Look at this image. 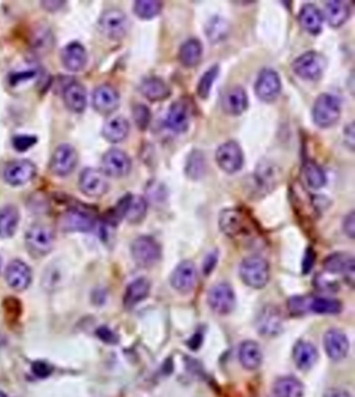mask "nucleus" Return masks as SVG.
<instances>
[{
	"mask_svg": "<svg viewBox=\"0 0 355 397\" xmlns=\"http://www.w3.org/2000/svg\"><path fill=\"white\" fill-rule=\"evenodd\" d=\"M239 274L247 287L262 289L267 285L271 279V267L267 260L260 255H252L242 261Z\"/></svg>",
	"mask_w": 355,
	"mask_h": 397,
	"instance_id": "obj_1",
	"label": "nucleus"
},
{
	"mask_svg": "<svg viewBox=\"0 0 355 397\" xmlns=\"http://www.w3.org/2000/svg\"><path fill=\"white\" fill-rule=\"evenodd\" d=\"M341 114L340 99L331 94H322L316 99L312 117L319 127L327 128L337 124Z\"/></svg>",
	"mask_w": 355,
	"mask_h": 397,
	"instance_id": "obj_2",
	"label": "nucleus"
},
{
	"mask_svg": "<svg viewBox=\"0 0 355 397\" xmlns=\"http://www.w3.org/2000/svg\"><path fill=\"white\" fill-rule=\"evenodd\" d=\"M26 247L35 258H41L52 252L55 244V232L51 226L34 224L25 236Z\"/></svg>",
	"mask_w": 355,
	"mask_h": 397,
	"instance_id": "obj_3",
	"label": "nucleus"
},
{
	"mask_svg": "<svg viewBox=\"0 0 355 397\" xmlns=\"http://www.w3.org/2000/svg\"><path fill=\"white\" fill-rule=\"evenodd\" d=\"M131 254L138 266L148 268L156 265L161 259V247L154 238L143 236L133 241Z\"/></svg>",
	"mask_w": 355,
	"mask_h": 397,
	"instance_id": "obj_4",
	"label": "nucleus"
},
{
	"mask_svg": "<svg viewBox=\"0 0 355 397\" xmlns=\"http://www.w3.org/2000/svg\"><path fill=\"white\" fill-rule=\"evenodd\" d=\"M325 69V58L315 51H307L300 55L293 63V73L303 80H318Z\"/></svg>",
	"mask_w": 355,
	"mask_h": 397,
	"instance_id": "obj_5",
	"label": "nucleus"
},
{
	"mask_svg": "<svg viewBox=\"0 0 355 397\" xmlns=\"http://www.w3.org/2000/svg\"><path fill=\"white\" fill-rule=\"evenodd\" d=\"M99 30L112 40H120L127 34L129 28V19L124 12L118 8H110L99 18Z\"/></svg>",
	"mask_w": 355,
	"mask_h": 397,
	"instance_id": "obj_6",
	"label": "nucleus"
},
{
	"mask_svg": "<svg viewBox=\"0 0 355 397\" xmlns=\"http://www.w3.org/2000/svg\"><path fill=\"white\" fill-rule=\"evenodd\" d=\"M208 304L210 309L216 314L221 316L231 314L237 304L235 290L231 285L225 282L217 283L208 292Z\"/></svg>",
	"mask_w": 355,
	"mask_h": 397,
	"instance_id": "obj_7",
	"label": "nucleus"
},
{
	"mask_svg": "<svg viewBox=\"0 0 355 397\" xmlns=\"http://www.w3.org/2000/svg\"><path fill=\"white\" fill-rule=\"evenodd\" d=\"M78 164V154L73 146L68 143L60 145L49 162V169L54 175L64 177L71 174Z\"/></svg>",
	"mask_w": 355,
	"mask_h": 397,
	"instance_id": "obj_8",
	"label": "nucleus"
},
{
	"mask_svg": "<svg viewBox=\"0 0 355 397\" xmlns=\"http://www.w3.org/2000/svg\"><path fill=\"white\" fill-rule=\"evenodd\" d=\"M219 227L225 236L230 238L240 237L248 233V218L240 209H225L220 212Z\"/></svg>",
	"mask_w": 355,
	"mask_h": 397,
	"instance_id": "obj_9",
	"label": "nucleus"
},
{
	"mask_svg": "<svg viewBox=\"0 0 355 397\" xmlns=\"http://www.w3.org/2000/svg\"><path fill=\"white\" fill-rule=\"evenodd\" d=\"M216 161L221 170L227 174H235L242 169L244 164V153L242 147L237 141L230 140L218 147L216 152Z\"/></svg>",
	"mask_w": 355,
	"mask_h": 397,
	"instance_id": "obj_10",
	"label": "nucleus"
},
{
	"mask_svg": "<svg viewBox=\"0 0 355 397\" xmlns=\"http://www.w3.org/2000/svg\"><path fill=\"white\" fill-rule=\"evenodd\" d=\"M78 186L82 193L92 198L104 196L110 188L107 176L95 168H87L82 172Z\"/></svg>",
	"mask_w": 355,
	"mask_h": 397,
	"instance_id": "obj_11",
	"label": "nucleus"
},
{
	"mask_svg": "<svg viewBox=\"0 0 355 397\" xmlns=\"http://www.w3.org/2000/svg\"><path fill=\"white\" fill-rule=\"evenodd\" d=\"M132 168L131 157L122 150L112 148L104 154L102 159V172L107 177H124L129 175Z\"/></svg>",
	"mask_w": 355,
	"mask_h": 397,
	"instance_id": "obj_12",
	"label": "nucleus"
},
{
	"mask_svg": "<svg viewBox=\"0 0 355 397\" xmlns=\"http://www.w3.org/2000/svg\"><path fill=\"white\" fill-rule=\"evenodd\" d=\"M197 268L190 260L179 263L170 276L172 288L181 294H189L197 283Z\"/></svg>",
	"mask_w": 355,
	"mask_h": 397,
	"instance_id": "obj_13",
	"label": "nucleus"
},
{
	"mask_svg": "<svg viewBox=\"0 0 355 397\" xmlns=\"http://www.w3.org/2000/svg\"><path fill=\"white\" fill-rule=\"evenodd\" d=\"M37 175V167L30 160H15L5 166L4 179L13 186H24Z\"/></svg>",
	"mask_w": 355,
	"mask_h": 397,
	"instance_id": "obj_14",
	"label": "nucleus"
},
{
	"mask_svg": "<svg viewBox=\"0 0 355 397\" xmlns=\"http://www.w3.org/2000/svg\"><path fill=\"white\" fill-rule=\"evenodd\" d=\"M281 88H282L281 78L275 70L269 68L261 70L255 83V94L261 100L266 103L274 102L280 95Z\"/></svg>",
	"mask_w": 355,
	"mask_h": 397,
	"instance_id": "obj_15",
	"label": "nucleus"
},
{
	"mask_svg": "<svg viewBox=\"0 0 355 397\" xmlns=\"http://www.w3.org/2000/svg\"><path fill=\"white\" fill-rule=\"evenodd\" d=\"M5 279L8 282V287L15 292H24L30 287L33 280L32 270L26 263L21 260H13L8 263Z\"/></svg>",
	"mask_w": 355,
	"mask_h": 397,
	"instance_id": "obj_16",
	"label": "nucleus"
},
{
	"mask_svg": "<svg viewBox=\"0 0 355 397\" xmlns=\"http://www.w3.org/2000/svg\"><path fill=\"white\" fill-rule=\"evenodd\" d=\"M257 332L264 337H275L281 333L283 328V317L281 311L274 306H264L257 318Z\"/></svg>",
	"mask_w": 355,
	"mask_h": 397,
	"instance_id": "obj_17",
	"label": "nucleus"
},
{
	"mask_svg": "<svg viewBox=\"0 0 355 397\" xmlns=\"http://www.w3.org/2000/svg\"><path fill=\"white\" fill-rule=\"evenodd\" d=\"M92 103L97 112L100 114H111L119 107L120 97L117 89L111 84H102L95 89Z\"/></svg>",
	"mask_w": 355,
	"mask_h": 397,
	"instance_id": "obj_18",
	"label": "nucleus"
},
{
	"mask_svg": "<svg viewBox=\"0 0 355 397\" xmlns=\"http://www.w3.org/2000/svg\"><path fill=\"white\" fill-rule=\"evenodd\" d=\"M63 230L69 232H89L95 226V217L82 209H70L60 219Z\"/></svg>",
	"mask_w": 355,
	"mask_h": 397,
	"instance_id": "obj_19",
	"label": "nucleus"
},
{
	"mask_svg": "<svg viewBox=\"0 0 355 397\" xmlns=\"http://www.w3.org/2000/svg\"><path fill=\"white\" fill-rule=\"evenodd\" d=\"M324 349L331 360H343L347 357L349 351L347 335L338 328H329L324 335Z\"/></svg>",
	"mask_w": 355,
	"mask_h": 397,
	"instance_id": "obj_20",
	"label": "nucleus"
},
{
	"mask_svg": "<svg viewBox=\"0 0 355 397\" xmlns=\"http://www.w3.org/2000/svg\"><path fill=\"white\" fill-rule=\"evenodd\" d=\"M221 107L230 116H240L248 107V96L245 89L235 85L224 92Z\"/></svg>",
	"mask_w": 355,
	"mask_h": 397,
	"instance_id": "obj_21",
	"label": "nucleus"
},
{
	"mask_svg": "<svg viewBox=\"0 0 355 397\" xmlns=\"http://www.w3.org/2000/svg\"><path fill=\"white\" fill-rule=\"evenodd\" d=\"M190 123V107L185 99L172 103L167 113V125L176 133L185 132Z\"/></svg>",
	"mask_w": 355,
	"mask_h": 397,
	"instance_id": "obj_22",
	"label": "nucleus"
},
{
	"mask_svg": "<svg viewBox=\"0 0 355 397\" xmlns=\"http://www.w3.org/2000/svg\"><path fill=\"white\" fill-rule=\"evenodd\" d=\"M324 270L327 273L345 275L354 281V256L344 252H337L329 255L324 263Z\"/></svg>",
	"mask_w": 355,
	"mask_h": 397,
	"instance_id": "obj_23",
	"label": "nucleus"
},
{
	"mask_svg": "<svg viewBox=\"0 0 355 397\" xmlns=\"http://www.w3.org/2000/svg\"><path fill=\"white\" fill-rule=\"evenodd\" d=\"M254 184L259 193H268L274 189L278 182V168L271 162L262 161L257 164V170L254 173Z\"/></svg>",
	"mask_w": 355,
	"mask_h": 397,
	"instance_id": "obj_24",
	"label": "nucleus"
},
{
	"mask_svg": "<svg viewBox=\"0 0 355 397\" xmlns=\"http://www.w3.org/2000/svg\"><path fill=\"white\" fill-rule=\"evenodd\" d=\"M61 59H62L63 66L66 67V69L78 73L84 69V67L87 66L88 53L85 51L83 44L80 42H71L63 48Z\"/></svg>",
	"mask_w": 355,
	"mask_h": 397,
	"instance_id": "obj_25",
	"label": "nucleus"
},
{
	"mask_svg": "<svg viewBox=\"0 0 355 397\" xmlns=\"http://www.w3.org/2000/svg\"><path fill=\"white\" fill-rule=\"evenodd\" d=\"M293 358L297 368L307 372L311 369L318 360V351L313 344L305 340H298L293 346Z\"/></svg>",
	"mask_w": 355,
	"mask_h": 397,
	"instance_id": "obj_26",
	"label": "nucleus"
},
{
	"mask_svg": "<svg viewBox=\"0 0 355 397\" xmlns=\"http://www.w3.org/2000/svg\"><path fill=\"white\" fill-rule=\"evenodd\" d=\"M239 360L247 371H257L264 361V354L260 345L254 340H246L240 345Z\"/></svg>",
	"mask_w": 355,
	"mask_h": 397,
	"instance_id": "obj_27",
	"label": "nucleus"
},
{
	"mask_svg": "<svg viewBox=\"0 0 355 397\" xmlns=\"http://www.w3.org/2000/svg\"><path fill=\"white\" fill-rule=\"evenodd\" d=\"M63 100L70 111L75 113H82L88 104L87 90L78 82L68 84L63 90Z\"/></svg>",
	"mask_w": 355,
	"mask_h": 397,
	"instance_id": "obj_28",
	"label": "nucleus"
},
{
	"mask_svg": "<svg viewBox=\"0 0 355 397\" xmlns=\"http://www.w3.org/2000/svg\"><path fill=\"white\" fill-rule=\"evenodd\" d=\"M150 282L146 277H139L136 280L132 281L125 292L124 306L126 309H133L139 303L143 302L149 296Z\"/></svg>",
	"mask_w": 355,
	"mask_h": 397,
	"instance_id": "obj_29",
	"label": "nucleus"
},
{
	"mask_svg": "<svg viewBox=\"0 0 355 397\" xmlns=\"http://www.w3.org/2000/svg\"><path fill=\"white\" fill-rule=\"evenodd\" d=\"M298 21L303 30L316 35L322 30L324 15L315 4H305L298 13Z\"/></svg>",
	"mask_w": 355,
	"mask_h": 397,
	"instance_id": "obj_30",
	"label": "nucleus"
},
{
	"mask_svg": "<svg viewBox=\"0 0 355 397\" xmlns=\"http://www.w3.org/2000/svg\"><path fill=\"white\" fill-rule=\"evenodd\" d=\"M140 92L150 102L165 100L170 96V88L165 80L158 77H146L140 84Z\"/></svg>",
	"mask_w": 355,
	"mask_h": 397,
	"instance_id": "obj_31",
	"label": "nucleus"
},
{
	"mask_svg": "<svg viewBox=\"0 0 355 397\" xmlns=\"http://www.w3.org/2000/svg\"><path fill=\"white\" fill-rule=\"evenodd\" d=\"M274 397H303L304 385L293 376H281L273 385Z\"/></svg>",
	"mask_w": 355,
	"mask_h": 397,
	"instance_id": "obj_32",
	"label": "nucleus"
},
{
	"mask_svg": "<svg viewBox=\"0 0 355 397\" xmlns=\"http://www.w3.org/2000/svg\"><path fill=\"white\" fill-rule=\"evenodd\" d=\"M349 15H351V10L346 3L340 0H332V1L326 3L325 12L322 15L331 27L337 28L347 21Z\"/></svg>",
	"mask_w": 355,
	"mask_h": 397,
	"instance_id": "obj_33",
	"label": "nucleus"
},
{
	"mask_svg": "<svg viewBox=\"0 0 355 397\" xmlns=\"http://www.w3.org/2000/svg\"><path fill=\"white\" fill-rule=\"evenodd\" d=\"M129 133V123L124 117L112 118L103 126V136L110 143H120L127 138Z\"/></svg>",
	"mask_w": 355,
	"mask_h": 397,
	"instance_id": "obj_34",
	"label": "nucleus"
},
{
	"mask_svg": "<svg viewBox=\"0 0 355 397\" xmlns=\"http://www.w3.org/2000/svg\"><path fill=\"white\" fill-rule=\"evenodd\" d=\"M19 215L18 209L15 205H6L0 209V238L8 239L15 236L18 229Z\"/></svg>",
	"mask_w": 355,
	"mask_h": 397,
	"instance_id": "obj_35",
	"label": "nucleus"
},
{
	"mask_svg": "<svg viewBox=\"0 0 355 397\" xmlns=\"http://www.w3.org/2000/svg\"><path fill=\"white\" fill-rule=\"evenodd\" d=\"M203 54V46L201 41L196 37H190L182 44L179 53V59L181 63L187 68L197 66Z\"/></svg>",
	"mask_w": 355,
	"mask_h": 397,
	"instance_id": "obj_36",
	"label": "nucleus"
},
{
	"mask_svg": "<svg viewBox=\"0 0 355 397\" xmlns=\"http://www.w3.org/2000/svg\"><path fill=\"white\" fill-rule=\"evenodd\" d=\"M126 196H127V201H126L124 218L131 224H139L146 217L147 209H148L147 201L143 196H138V195L127 193Z\"/></svg>",
	"mask_w": 355,
	"mask_h": 397,
	"instance_id": "obj_37",
	"label": "nucleus"
},
{
	"mask_svg": "<svg viewBox=\"0 0 355 397\" xmlns=\"http://www.w3.org/2000/svg\"><path fill=\"white\" fill-rule=\"evenodd\" d=\"M230 30H231L230 22L227 21L226 19L223 18V17H220V15H215V17L210 18L206 21V37L213 44L226 39L227 35L230 34Z\"/></svg>",
	"mask_w": 355,
	"mask_h": 397,
	"instance_id": "obj_38",
	"label": "nucleus"
},
{
	"mask_svg": "<svg viewBox=\"0 0 355 397\" xmlns=\"http://www.w3.org/2000/svg\"><path fill=\"white\" fill-rule=\"evenodd\" d=\"M303 175L305 182L312 189H320L326 184V174L317 162L308 160L304 164Z\"/></svg>",
	"mask_w": 355,
	"mask_h": 397,
	"instance_id": "obj_39",
	"label": "nucleus"
},
{
	"mask_svg": "<svg viewBox=\"0 0 355 397\" xmlns=\"http://www.w3.org/2000/svg\"><path fill=\"white\" fill-rule=\"evenodd\" d=\"M206 173V157L201 150H192L185 164V174L191 179H199Z\"/></svg>",
	"mask_w": 355,
	"mask_h": 397,
	"instance_id": "obj_40",
	"label": "nucleus"
},
{
	"mask_svg": "<svg viewBox=\"0 0 355 397\" xmlns=\"http://www.w3.org/2000/svg\"><path fill=\"white\" fill-rule=\"evenodd\" d=\"M310 310L317 315H338L343 310V304L338 299L317 297L312 299Z\"/></svg>",
	"mask_w": 355,
	"mask_h": 397,
	"instance_id": "obj_41",
	"label": "nucleus"
},
{
	"mask_svg": "<svg viewBox=\"0 0 355 397\" xmlns=\"http://www.w3.org/2000/svg\"><path fill=\"white\" fill-rule=\"evenodd\" d=\"M134 13L141 19L154 18L162 10V3L158 0H138L134 3Z\"/></svg>",
	"mask_w": 355,
	"mask_h": 397,
	"instance_id": "obj_42",
	"label": "nucleus"
},
{
	"mask_svg": "<svg viewBox=\"0 0 355 397\" xmlns=\"http://www.w3.org/2000/svg\"><path fill=\"white\" fill-rule=\"evenodd\" d=\"M219 73V66L215 64L209 69L206 70V73H203L201 80L198 82L197 94L201 99H206L209 97L211 89H212V84L216 80Z\"/></svg>",
	"mask_w": 355,
	"mask_h": 397,
	"instance_id": "obj_43",
	"label": "nucleus"
},
{
	"mask_svg": "<svg viewBox=\"0 0 355 397\" xmlns=\"http://www.w3.org/2000/svg\"><path fill=\"white\" fill-rule=\"evenodd\" d=\"M312 299L305 297V296H293L288 301V309L293 317L303 316L310 310V303Z\"/></svg>",
	"mask_w": 355,
	"mask_h": 397,
	"instance_id": "obj_44",
	"label": "nucleus"
},
{
	"mask_svg": "<svg viewBox=\"0 0 355 397\" xmlns=\"http://www.w3.org/2000/svg\"><path fill=\"white\" fill-rule=\"evenodd\" d=\"M133 118H134L136 126L140 130L145 131L149 126L150 118H152L149 109L146 105H143V104H136L133 107Z\"/></svg>",
	"mask_w": 355,
	"mask_h": 397,
	"instance_id": "obj_45",
	"label": "nucleus"
},
{
	"mask_svg": "<svg viewBox=\"0 0 355 397\" xmlns=\"http://www.w3.org/2000/svg\"><path fill=\"white\" fill-rule=\"evenodd\" d=\"M3 308H4L6 317H8L10 321H17L22 312L20 301L15 299V297H8V299H5Z\"/></svg>",
	"mask_w": 355,
	"mask_h": 397,
	"instance_id": "obj_46",
	"label": "nucleus"
},
{
	"mask_svg": "<svg viewBox=\"0 0 355 397\" xmlns=\"http://www.w3.org/2000/svg\"><path fill=\"white\" fill-rule=\"evenodd\" d=\"M37 143V138L32 135H17L12 140V145L17 152H26Z\"/></svg>",
	"mask_w": 355,
	"mask_h": 397,
	"instance_id": "obj_47",
	"label": "nucleus"
},
{
	"mask_svg": "<svg viewBox=\"0 0 355 397\" xmlns=\"http://www.w3.org/2000/svg\"><path fill=\"white\" fill-rule=\"evenodd\" d=\"M32 372L39 379H46L53 373V367L44 361H35L32 364Z\"/></svg>",
	"mask_w": 355,
	"mask_h": 397,
	"instance_id": "obj_48",
	"label": "nucleus"
},
{
	"mask_svg": "<svg viewBox=\"0 0 355 397\" xmlns=\"http://www.w3.org/2000/svg\"><path fill=\"white\" fill-rule=\"evenodd\" d=\"M315 287L322 290V292H337L339 289L337 282H332V281H327L319 274L318 276L315 277Z\"/></svg>",
	"mask_w": 355,
	"mask_h": 397,
	"instance_id": "obj_49",
	"label": "nucleus"
},
{
	"mask_svg": "<svg viewBox=\"0 0 355 397\" xmlns=\"http://www.w3.org/2000/svg\"><path fill=\"white\" fill-rule=\"evenodd\" d=\"M95 335L98 337L102 342L107 344H117L118 343V335L114 333L111 328H107V326H102L99 328L95 332Z\"/></svg>",
	"mask_w": 355,
	"mask_h": 397,
	"instance_id": "obj_50",
	"label": "nucleus"
},
{
	"mask_svg": "<svg viewBox=\"0 0 355 397\" xmlns=\"http://www.w3.org/2000/svg\"><path fill=\"white\" fill-rule=\"evenodd\" d=\"M316 263V253L312 247H309L307 251H305V255H304L303 263H302V272L303 274H309L311 272L312 268L315 266Z\"/></svg>",
	"mask_w": 355,
	"mask_h": 397,
	"instance_id": "obj_51",
	"label": "nucleus"
},
{
	"mask_svg": "<svg viewBox=\"0 0 355 397\" xmlns=\"http://www.w3.org/2000/svg\"><path fill=\"white\" fill-rule=\"evenodd\" d=\"M217 263H218V252H211L210 254L206 255V260L203 263V273L206 274V276H209L210 274L212 273V270L216 268Z\"/></svg>",
	"mask_w": 355,
	"mask_h": 397,
	"instance_id": "obj_52",
	"label": "nucleus"
},
{
	"mask_svg": "<svg viewBox=\"0 0 355 397\" xmlns=\"http://www.w3.org/2000/svg\"><path fill=\"white\" fill-rule=\"evenodd\" d=\"M343 229H344L345 233L347 234L348 237L354 239V211L349 212L345 217L344 222H343Z\"/></svg>",
	"mask_w": 355,
	"mask_h": 397,
	"instance_id": "obj_53",
	"label": "nucleus"
},
{
	"mask_svg": "<svg viewBox=\"0 0 355 397\" xmlns=\"http://www.w3.org/2000/svg\"><path fill=\"white\" fill-rule=\"evenodd\" d=\"M66 5L64 1H60V0H46V1H42L41 3V6L46 8L47 11H59L61 8Z\"/></svg>",
	"mask_w": 355,
	"mask_h": 397,
	"instance_id": "obj_54",
	"label": "nucleus"
},
{
	"mask_svg": "<svg viewBox=\"0 0 355 397\" xmlns=\"http://www.w3.org/2000/svg\"><path fill=\"white\" fill-rule=\"evenodd\" d=\"M322 397H352L351 394L348 393L347 390L343 389V388H329L324 393V396Z\"/></svg>",
	"mask_w": 355,
	"mask_h": 397,
	"instance_id": "obj_55",
	"label": "nucleus"
},
{
	"mask_svg": "<svg viewBox=\"0 0 355 397\" xmlns=\"http://www.w3.org/2000/svg\"><path fill=\"white\" fill-rule=\"evenodd\" d=\"M201 335H194L192 338L189 340V346L192 349V350H197L198 347L201 346Z\"/></svg>",
	"mask_w": 355,
	"mask_h": 397,
	"instance_id": "obj_56",
	"label": "nucleus"
},
{
	"mask_svg": "<svg viewBox=\"0 0 355 397\" xmlns=\"http://www.w3.org/2000/svg\"><path fill=\"white\" fill-rule=\"evenodd\" d=\"M0 397H8V396H6V395H5V394L0 393Z\"/></svg>",
	"mask_w": 355,
	"mask_h": 397,
	"instance_id": "obj_57",
	"label": "nucleus"
},
{
	"mask_svg": "<svg viewBox=\"0 0 355 397\" xmlns=\"http://www.w3.org/2000/svg\"><path fill=\"white\" fill-rule=\"evenodd\" d=\"M0 270H1V258H0Z\"/></svg>",
	"mask_w": 355,
	"mask_h": 397,
	"instance_id": "obj_58",
	"label": "nucleus"
}]
</instances>
